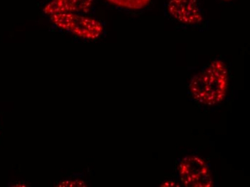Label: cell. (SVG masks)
Wrapping results in <instances>:
<instances>
[{"mask_svg": "<svg viewBox=\"0 0 250 187\" xmlns=\"http://www.w3.org/2000/svg\"><path fill=\"white\" fill-rule=\"evenodd\" d=\"M229 86V73L222 61H213L197 75L189 84V91L193 100L201 104L216 105L225 100Z\"/></svg>", "mask_w": 250, "mask_h": 187, "instance_id": "obj_1", "label": "cell"}, {"mask_svg": "<svg viewBox=\"0 0 250 187\" xmlns=\"http://www.w3.org/2000/svg\"><path fill=\"white\" fill-rule=\"evenodd\" d=\"M50 21L57 28L86 41L97 40L104 30L100 21L76 13L50 15Z\"/></svg>", "mask_w": 250, "mask_h": 187, "instance_id": "obj_2", "label": "cell"}, {"mask_svg": "<svg viewBox=\"0 0 250 187\" xmlns=\"http://www.w3.org/2000/svg\"><path fill=\"white\" fill-rule=\"evenodd\" d=\"M181 182L188 187H212V174L206 161L195 155L183 158L178 166Z\"/></svg>", "mask_w": 250, "mask_h": 187, "instance_id": "obj_3", "label": "cell"}, {"mask_svg": "<svg viewBox=\"0 0 250 187\" xmlns=\"http://www.w3.org/2000/svg\"><path fill=\"white\" fill-rule=\"evenodd\" d=\"M167 10L181 23L196 25L203 20L199 0H170Z\"/></svg>", "mask_w": 250, "mask_h": 187, "instance_id": "obj_4", "label": "cell"}, {"mask_svg": "<svg viewBox=\"0 0 250 187\" xmlns=\"http://www.w3.org/2000/svg\"><path fill=\"white\" fill-rule=\"evenodd\" d=\"M94 0H52L43 9L48 15L59 13H88Z\"/></svg>", "mask_w": 250, "mask_h": 187, "instance_id": "obj_5", "label": "cell"}, {"mask_svg": "<svg viewBox=\"0 0 250 187\" xmlns=\"http://www.w3.org/2000/svg\"><path fill=\"white\" fill-rule=\"evenodd\" d=\"M117 7L129 10H140L144 8L150 3L151 0H106Z\"/></svg>", "mask_w": 250, "mask_h": 187, "instance_id": "obj_6", "label": "cell"}, {"mask_svg": "<svg viewBox=\"0 0 250 187\" xmlns=\"http://www.w3.org/2000/svg\"><path fill=\"white\" fill-rule=\"evenodd\" d=\"M161 187H178V185H176V184L173 182H167L163 183Z\"/></svg>", "mask_w": 250, "mask_h": 187, "instance_id": "obj_7", "label": "cell"}, {"mask_svg": "<svg viewBox=\"0 0 250 187\" xmlns=\"http://www.w3.org/2000/svg\"><path fill=\"white\" fill-rule=\"evenodd\" d=\"M224 1H231V0H224Z\"/></svg>", "mask_w": 250, "mask_h": 187, "instance_id": "obj_8", "label": "cell"}]
</instances>
